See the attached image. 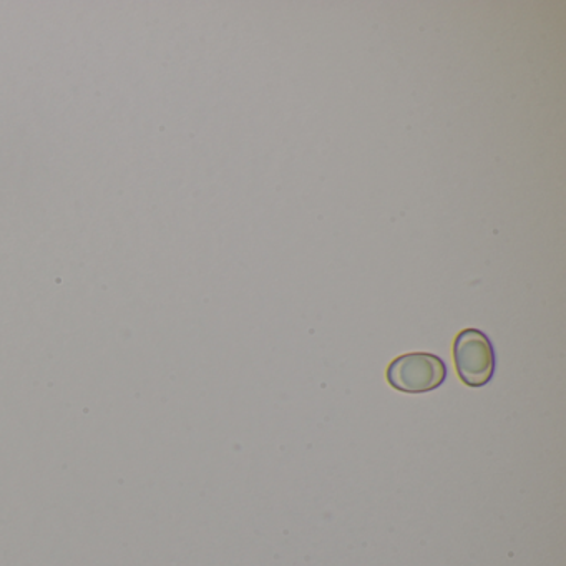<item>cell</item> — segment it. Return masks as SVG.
I'll return each mask as SVG.
<instances>
[{
  "instance_id": "1",
  "label": "cell",
  "mask_w": 566,
  "mask_h": 566,
  "mask_svg": "<svg viewBox=\"0 0 566 566\" xmlns=\"http://www.w3.org/2000/svg\"><path fill=\"white\" fill-rule=\"evenodd\" d=\"M447 379V366L429 353L403 354L387 367V380L394 389L407 394L430 392Z\"/></svg>"
},
{
  "instance_id": "2",
  "label": "cell",
  "mask_w": 566,
  "mask_h": 566,
  "mask_svg": "<svg viewBox=\"0 0 566 566\" xmlns=\"http://www.w3.org/2000/svg\"><path fill=\"white\" fill-rule=\"evenodd\" d=\"M457 374L465 386L483 387L495 373V350L492 340L482 331L463 329L453 343Z\"/></svg>"
}]
</instances>
